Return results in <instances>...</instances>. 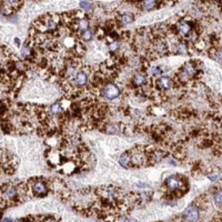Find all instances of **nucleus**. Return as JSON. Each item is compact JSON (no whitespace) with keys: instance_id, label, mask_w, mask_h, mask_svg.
<instances>
[{"instance_id":"1","label":"nucleus","mask_w":222,"mask_h":222,"mask_svg":"<svg viewBox=\"0 0 222 222\" xmlns=\"http://www.w3.org/2000/svg\"><path fill=\"white\" fill-rule=\"evenodd\" d=\"M183 179L184 178L180 175H170L169 178H166L164 184H166L168 194H170L171 197L181 196L184 185H187V182H183Z\"/></svg>"},{"instance_id":"2","label":"nucleus","mask_w":222,"mask_h":222,"mask_svg":"<svg viewBox=\"0 0 222 222\" xmlns=\"http://www.w3.org/2000/svg\"><path fill=\"white\" fill-rule=\"evenodd\" d=\"M28 187H29V191H31L36 197H45L49 191L47 182L43 179H34L33 182H31L30 180Z\"/></svg>"},{"instance_id":"3","label":"nucleus","mask_w":222,"mask_h":222,"mask_svg":"<svg viewBox=\"0 0 222 222\" xmlns=\"http://www.w3.org/2000/svg\"><path fill=\"white\" fill-rule=\"evenodd\" d=\"M100 92L108 100H114V99H117L120 95V89L118 86H116L112 82H107L101 88Z\"/></svg>"},{"instance_id":"4","label":"nucleus","mask_w":222,"mask_h":222,"mask_svg":"<svg viewBox=\"0 0 222 222\" xmlns=\"http://www.w3.org/2000/svg\"><path fill=\"white\" fill-rule=\"evenodd\" d=\"M72 82H73V87L77 88V89H82V88L87 87L88 83H89V73L85 71V69L80 70L74 76V78L72 79Z\"/></svg>"},{"instance_id":"5","label":"nucleus","mask_w":222,"mask_h":222,"mask_svg":"<svg viewBox=\"0 0 222 222\" xmlns=\"http://www.w3.org/2000/svg\"><path fill=\"white\" fill-rule=\"evenodd\" d=\"M199 209L194 206H188L187 209L183 211L182 213V219L185 222H197L199 220Z\"/></svg>"},{"instance_id":"6","label":"nucleus","mask_w":222,"mask_h":222,"mask_svg":"<svg viewBox=\"0 0 222 222\" xmlns=\"http://www.w3.org/2000/svg\"><path fill=\"white\" fill-rule=\"evenodd\" d=\"M178 33L184 38H190L192 33V24L188 22L187 20H180L177 24Z\"/></svg>"},{"instance_id":"7","label":"nucleus","mask_w":222,"mask_h":222,"mask_svg":"<svg viewBox=\"0 0 222 222\" xmlns=\"http://www.w3.org/2000/svg\"><path fill=\"white\" fill-rule=\"evenodd\" d=\"M173 79L168 76H162L159 79L156 80V88H158L159 90H168L173 86Z\"/></svg>"},{"instance_id":"8","label":"nucleus","mask_w":222,"mask_h":222,"mask_svg":"<svg viewBox=\"0 0 222 222\" xmlns=\"http://www.w3.org/2000/svg\"><path fill=\"white\" fill-rule=\"evenodd\" d=\"M147 82H148V78H147L145 73H143V72H137L132 78V83L138 88L145 86Z\"/></svg>"},{"instance_id":"9","label":"nucleus","mask_w":222,"mask_h":222,"mask_svg":"<svg viewBox=\"0 0 222 222\" xmlns=\"http://www.w3.org/2000/svg\"><path fill=\"white\" fill-rule=\"evenodd\" d=\"M64 108L61 106L60 102H55L53 104H51L49 107V111H48V113H49V117H59L61 114L64 113Z\"/></svg>"},{"instance_id":"10","label":"nucleus","mask_w":222,"mask_h":222,"mask_svg":"<svg viewBox=\"0 0 222 222\" xmlns=\"http://www.w3.org/2000/svg\"><path fill=\"white\" fill-rule=\"evenodd\" d=\"M119 163L121 164V166L123 168H129L131 166V154H130V151L128 152H124L120 156L119 158Z\"/></svg>"},{"instance_id":"11","label":"nucleus","mask_w":222,"mask_h":222,"mask_svg":"<svg viewBox=\"0 0 222 222\" xmlns=\"http://www.w3.org/2000/svg\"><path fill=\"white\" fill-rule=\"evenodd\" d=\"M133 20H135V16L132 13H123V15L118 17V21L121 22L122 24H131V22H133Z\"/></svg>"},{"instance_id":"12","label":"nucleus","mask_w":222,"mask_h":222,"mask_svg":"<svg viewBox=\"0 0 222 222\" xmlns=\"http://www.w3.org/2000/svg\"><path fill=\"white\" fill-rule=\"evenodd\" d=\"M158 3L157 0H142L141 1V7L143 10H152Z\"/></svg>"},{"instance_id":"13","label":"nucleus","mask_w":222,"mask_h":222,"mask_svg":"<svg viewBox=\"0 0 222 222\" xmlns=\"http://www.w3.org/2000/svg\"><path fill=\"white\" fill-rule=\"evenodd\" d=\"M6 1L11 8V11L18 10L22 5V0H6Z\"/></svg>"},{"instance_id":"14","label":"nucleus","mask_w":222,"mask_h":222,"mask_svg":"<svg viewBox=\"0 0 222 222\" xmlns=\"http://www.w3.org/2000/svg\"><path fill=\"white\" fill-rule=\"evenodd\" d=\"M80 37H81V40H83V41H90L93 38V31L88 29L82 32V33H80Z\"/></svg>"},{"instance_id":"15","label":"nucleus","mask_w":222,"mask_h":222,"mask_svg":"<svg viewBox=\"0 0 222 222\" xmlns=\"http://www.w3.org/2000/svg\"><path fill=\"white\" fill-rule=\"evenodd\" d=\"M80 7H81L82 9H85V11H90V10H92L93 6L91 5V2L88 1V0H82L81 2H80Z\"/></svg>"},{"instance_id":"16","label":"nucleus","mask_w":222,"mask_h":222,"mask_svg":"<svg viewBox=\"0 0 222 222\" xmlns=\"http://www.w3.org/2000/svg\"><path fill=\"white\" fill-rule=\"evenodd\" d=\"M162 72H163V70H162L160 67H152V68H151V73H152V76L156 78L160 77V76L162 74Z\"/></svg>"},{"instance_id":"17","label":"nucleus","mask_w":222,"mask_h":222,"mask_svg":"<svg viewBox=\"0 0 222 222\" xmlns=\"http://www.w3.org/2000/svg\"><path fill=\"white\" fill-rule=\"evenodd\" d=\"M119 48H120V43L118 42V41H113V42H111L110 45H109V50H110L111 52H116Z\"/></svg>"},{"instance_id":"18","label":"nucleus","mask_w":222,"mask_h":222,"mask_svg":"<svg viewBox=\"0 0 222 222\" xmlns=\"http://www.w3.org/2000/svg\"><path fill=\"white\" fill-rule=\"evenodd\" d=\"M214 200L218 204H222V190L214 194Z\"/></svg>"},{"instance_id":"19","label":"nucleus","mask_w":222,"mask_h":222,"mask_svg":"<svg viewBox=\"0 0 222 222\" xmlns=\"http://www.w3.org/2000/svg\"><path fill=\"white\" fill-rule=\"evenodd\" d=\"M218 178H219V175H218V173H215V172H213L212 175H209V179L211 180V181H215V180H218Z\"/></svg>"},{"instance_id":"20","label":"nucleus","mask_w":222,"mask_h":222,"mask_svg":"<svg viewBox=\"0 0 222 222\" xmlns=\"http://www.w3.org/2000/svg\"><path fill=\"white\" fill-rule=\"evenodd\" d=\"M15 41H16V45H17V46H20V42H19V39H18V38H16V39H15Z\"/></svg>"},{"instance_id":"21","label":"nucleus","mask_w":222,"mask_h":222,"mask_svg":"<svg viewBox=\"0 0 222 222\" xmlns=\"http://www.w3.org/2000/svg\"><path fill=\"white\" fill-rule=\"evenodd\" d=\"M221 178H222V177H221Z\"/></svg>"}]
</instances>
